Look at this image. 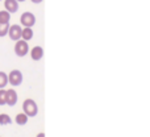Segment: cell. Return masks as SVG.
Here are the masks:
<instances>
[{"label": "cell", "mask_w": 150, "mask_h": 137, "mask_svg": "<svg viewBox=\"0 0 150 137\" xmlns=\"http://www.w3.org/2000/svg\"><path fill=\"white\" fill-rule=\"evenodd\" d=\"M11 13L7 11H0V24H9Z\"/></svg>", "instance_id": "obj_10"}, {"label": "cell", "mask_w": 150, "mask_h": 137, "mask_svg": "<svg viewBox=\"0 0 150 137\" xmlns=\"http://www.w3.org/2000/svg\"><path fill=\"white\" fill-rule=\"evenodd\" d=\"M15 53H16V55H18V57H25V55L29 53L28 41H24V40H18V41H16Z\"/></svg>", "instance_id": "obj_2"}, {"label": "cell", "mask_w": 150, "mask_h": 137, "mask_svg": "<svg viewBox=\"0 0 150 137\" xmlns=\"http://www.w3.org/2000/svg\"><path fill=\"white\" fill-rule=\"evenodd\" d=\"M7 104V95H5V90L0 88V106Z\"/></svg>", "instance_id": "obj_15"}, {"label": "cell", "mask_w": 150, "mask_h": 137, "mask_svg": "<svg viewBox=\"0 0 150 137\" xmlns=\"http://www.w3.org/2000/svg\"><path fill=\"white\" fill-rule=\"evenodd\" d=\"M20 21L24 26H26V28H32V26L36 24V17H34V15L32 12H24L20 17Z\"/></svg>", "instance_id": "obj_4"}, {"label": "cell", "mask_w": 150, "mask_h": 137, "mask_svg": "<svg viewBox=\"0 0 150 137\" xmlns=\"http://www.w3.org/2000/svg\"><path fill=\"white\" fill-rule=\"evenodd\" d=\"M16 123H17L18 125H25L26 123H28V116H26L25 114H18V115H16Z\"/></svg>", "instance_id": "obj_11"}, {"label": "cell", "mask_w": 150, "mask_h": 137, "mask_svg": "<svg viewBox=\"0 0 150 137\" xmlns=\"http://www.w3.org/2000/svg\"><path fill=\"white\" fill-rule=\"evenodd\" d=\"M8 83L16 87V86H20L23 83V74H21L20 70H12L8 75Z\"/></svg>", "instance_id": "obj_3"}, {"label": "cell", "mask_w": 150, "mask_h": 137, "mask_svg": "<svg viewBox=\"0 0 150 137\" xmlns=\"http://www.w3.org/2000/svg\"><path fill=\"white\" fill-rule=\"evenodd\" d=\"M8 84V75L4 71H0V88H4Z\"/></svg>", "instance_id": "obj_13"}, {"label": "cell", "mask_w": 150, "mask_h": 137, "mask_svg": "<svg viewBox=\"0 0 150 137\" xmlns=\"http://www.w3.org/2000/svg\"><path fill=\"white\" fill-rule=\"evenodd\" d=\"M11 123H12V119H11L9 115H7V114L0 115V125H8Z\"/></svg>", "instance_id": "obj_12"}, {"label": "cell", "mask_w": 150, "mask_h": 137, "mask_svg": "<svg viewBox=\"0 0 150 137\" xmlns=\"http://www.w3.org/2000/svg\"><path fill=\"white\" fill-rule=\"evenodd\" d=\"M8 28H9V24H0V37L7 36Z\"/></svg>", "instance_id": "obj_14"}, {"label": "cell", "mask_w": 150, "mask_h": 137, "mask_svg": "<svg viewBox=\"0 0 150 137\" xmlns=\"http://www.w3.org/2000/svg\"><path fill=\"white\" fill-rule=\"evenodd\" d=\"M30 57L33 61H40L44 57V49H42L41 46H34L33 49L30 50Z\"/></svg>", "instance_id": "obj_8"}, {"label": "cell", "mask_w": 150, "mask_h": 137, "mask_svg": "<svg viewBox=\"0 0 150 137\" xmlns=\"http://www.w3.org/2000/svg\"><path fill=\"white\" fill-rule=\"evenodd\" d=\"M8 36H9L11 40H13V41H18V40H21V26L20 25H11L9 28H8Z\"/></svg>", "instance_id": "obj_5"}, {"label": "cell", "mask_w": 150, "mask_h": 137, "mask_svg": "<svg viewBox=\"0 0 150 137\" xmlns=\"http://www.w3.org/2000/svg\"><path fill=\"white\" fill-rule=\"evenodd\" d=\"M5 95H7V104L11 107H13L17 103V92L15 90H8L5 91Z\"/></svg>", "instance_id": "obj_7"}, {"label": "cell", "mask_w": 150, "mask_h": 137, "mask_svg": "<svg viewBox=\"0 0 150 137\" xmlns=\"http://www.w3.org/2000/svg\"><path fill=\"white\" fill-rule=\"evenodd\" d=\"M5 11L9 13H16L18 11V1L16 0H4Z\"/></svg>", "instance_id": "obj_6"}, {"label": "cell", "mask_w": 150, "mask_h": 137, "mask_svg": "<svg viewBox=\"0 0 150 137\" xmlns=\"http://www.w3.org/2000/svg\"><path fill=\"white\" fill-rule=\"evenodd\" d=\"M33 38V31H32V28H24L21 29V40H24V41H29V40Z\"/></svg>", "instance_id": "obj_9"}, {"label": "cell", "mask_w": 150, "mask_h": 137, "mask_svg": "<svg viewBox=\"0 0 150 137\" xmlns=\"http://www.w3.org/2000/svg\"><path fill=\"white\" fill-rule=\"evenodd\" d=\"M37 137H45V133H44V132L38 133V135H37Z\"/></svg>", "instance_id": "obj_17"}, {"label": "cell", "mask_w": 150, "mask_h": 137, "mask_svg": "<svg viewBox=\"0 0 150 137\" xmlns=\"http://www.w3.org/2000/svg\"><path fill=\"white\" fill-rule=\"evenodd\" d=\"M23 109H24V114L28 117H34L38 114V107H37L36 102L32 100V99H26V100L24 102Z\"/></svg>", "instance_id": "obj_1"}, {"label": "cell", "mask_w": 150, "mask_h": 137, "mask_svg": "<svg viewBox=\"0 0 150 137\" xmlns=\"http://www.w3.org/2000/svg\"><path fill=\"white\" fill-rule=\"evenodd\" d=\"M16 1H25V0H16Z\"/></svg>", "instance_id": "obj_18"}, {"label": "cell", "mask_w": 150, "mask_h": 137, "mask_svg": "<svg viewBox=\"0 0 150 137\" xmlns=\"http://www.w3.org/2000/svg\"><path fill=\"white\" fill-rule=\"evenodd\" d=\"M30 1L33 3V4H40V3H42L44 0H30Z\"/></svg>", "instance_id": "obj_16"}]
</instances>
